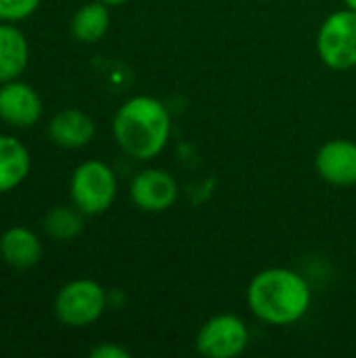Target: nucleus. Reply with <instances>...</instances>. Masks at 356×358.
Segmentation results:
<instances>
[{
  "instance_id": "obj_1",
  "label": "nucleus",
  "mask_w": 356,
  "mask_h": 358,
  "mask_svg": "<svg viewBox=\"0 0 356 358\" xmlns=\"http://www.w3.org/2000/svg\"><path fill=\"white\" fill-rule=\"evenodd\" d=\"M311 285L296 271L275 266L264 268L248 285V306L252 315L275 327L298 323L311 308Z\"/></svg>"
},
{
  "instance_id": "obj_2",
  "label": "nucleus",
  "mask_w": 356,
  "mask_h": 358,
  "mask_svg": "<svg viewBox=\"0 0 356 358\" xmlns=\"http://www.w3.org/2000/svg\"><path fill=\"white\" fill-rule=\"evenodd\" d=\"M111 128L118 147L128 157L147 162L166 149L172 132V117L159 99L138 94L115 111Z\"/></svg>"
},
{
  "instance_id": "obj_3",
  "label": "nucleus",
  "mask_w": 356,
  "mask_h": 358,
  "mask_svg": "<svg viewBox=\"0 0 356 358\" xmlns=\"http://www.w3.org/2000/svg\"><path fill=\"white\" fill-rule=\"evenodd\" d=\"M71 203L84 216L105 214L118 197V178L109 164L101 159L82 162L69 178Z\"/></svg>"
},
{
  "instance_id": "obj_4",
  "label": "nucleus",
  "mask_w": 356,
  "mask_h": 358,
  "mask_svg": "<svg viewBox=\"0 0 356 358\" xmlns=\"http://www.w3.org/2000/svg\"><path fill=\"white\" fill-rule=\"evenodd\" d=\"M109 304V296L101 283L92 279H73L65 283L52 302L55 317L69 329H84L94 325Z\"/></svg>"
},
{
  "instance_id": "obj_5",
  "label": "nucleus",
  "mask_w": 356,
  "mask_h": 358,
  "mask_svg": "<svg viewBox=\"0 0 356 358\" xmlns=\"http://www.w3.org/2000/svg\"><path fill=\"white\" fill-rule=\"evenodd\" d=\"M317 52L321 61L338 71L356 67V10L342 8L332 13L319 27Z\"/></svg>"
},
{
  "instance_id": "obj_6",
  "label": "nucleus",
  "mask_w": 356,
  "mask_h": 358,
  "mask_svg": "<svg viewBox=\"0 0 356 358\" xmlns=\"http://www.w3.org/2000/svg\"><path fill=\"white\" fill-rule=\"evenodd\" d=\"M250 344V329L237 315H216L208 319L195 338V348L206 358H235Z\"/></svg>"
},
{
  "instance_id": "obj_7",
  "label": "nucleus",
  "mask_w": 356,
  "mask_h": 358,
  "mask_svg": "<svg viewBox=\"0 0 356 358\" xmlns=\"http://www.w3.org/2000/svg\"><path fill=\"white\" fill-rule=\"evenodd\" d=\"M178 197V185L168 170L147 168L141 170L130 182V199L132 203L151 214L166 212L174 206Z\"/></svg>"
},
{
  "instance_id": "obj_8",
  "label": "nucleus",
  "mask_w": 356,
  "mask_h": 358,
  "mask_svg": "<svg viewBox=\"0 0 356 358\" xmlns=\"http://www.w3.org/2000/svg\"><path fill=\"white\" fill-rule=\"evenodd\" d=\"M44 103L38 90L21 80L0 84V120L13 128H34L42 120Z\"/></svg>"
},
{
  "instance_id": "obj_9",
  "label": "nucleus",
  "mask_w": 356,
  "mask_h": 358,
  "mask_svg": "<svg viewBox=\"0 0 356 358\" xmlns=\"http://www.w3.org/2000/svg\"><path fill=\"white\" fill-rule=\"evenodd\" d=\"M315 168L334 187L356 185V143L348 138L327 141L315 157Z\"/></svg>"
},
{
  "instance_id": "obj_10",
  "label": "nucleus",
  "mask_w": 356,
  "mask_h": 358,
  "mask_svg": "<svg viewBox=\"0 0 356 358\" xmlns=\"http://www.w3.org/2000/svg\"><path fill=\"white\" fill-rule=\"evenodd\" d=\"M97 134L94 120L82 109H61L48 122V138L61 149H82Z\"/></svg>"
},
{
  "instance_id": "obj_11",
  "label": "nucleus",
  "mask_w": 356,
  "mask_h": 358,
  "mask_svg": "<svg viewBox=\"0 0 356 358\" xmlns=\"http://www.w3.org/2000/svg\"><path fill=\"white\" fill-rule=\"evenodd\" d=\"M42 254L40 237L27 227H8L0 235V258L17 271L34 268L42 260Z\"/></svg>"
},
{
  "instance_id": "obj_12",
  "label": "nucleus",
  "mask_w": 356,
  "mask_h": 358,
  "mask_svg": "<svg viewBox=\"0 0 356 358\" xmlns=\"http://www.w3.org/2000/svg\"><path fill=\"white\" fill-rule=\"evenodd\" d=\"M31 170L29 149L10 134H0V195L21 187Z\"/></svg>"
},
{
  "instance_id": "obj_13",
  "label": "nucleus",
  "mask_w": 356,
  "mask_h": 358,
  "mask_svg": "<svg viewBox=\"0 0 356 358\" xmlns=\"http://www.w3.org/2000/svg\"><path fill=\"white\" fill-rule=\"evenodd\" d=\"M29 65L27 36L15 25L0 21V84L19 80Z\"/></svg>"
},
{
  "instance_id": "obj_14",
  "label": "nucleus",
  "mask_w": 356,
  "mask_h": 358,
  "mask_svg": "<svg viewBox=\"0 0 356 358\" xmlns=\"http://www.w3.org/2000/svg\"><path fill=\"white\" fill-rule=\"evenodd\" d=\"M109 23H111V15L105 2L101 0L86 2L76 10L71 19V36L82 44H94L107 34Z\"/></svg>"
},
{
  "instance_id": "obj_15",
  "label": "nucleus",
  "mask_w": 356,
  "mask_h": 358,
  "mask_svg": "<svg viewBox=\"0 0 356 358\" xmlns=\"http://www.w3.org/2000/svg\"><path fill=\"white\" fill-rule=\"evenodd\" d=\"M44 233L55 241H71L84 231V214L71 206H57L42 218Z\"/></svg>"
},
{
  "instance_id": "obj_16",
  "label": "nucleus",
  "mask_w": 356,
  "mask_h": 358,
  "mask_svg": "<svg viewBox=\"0 0 356 358\" xmlns=\"http://www.w3.org/2000/svg\"><path fill=\"white\" fill-rule=\"evenodd\" d=\"M42 0H0V21L19 23L29 19Z\"/></svg>"
},
{
  "instance_id": "obj_17",
  "label": "nucleus",
  "mask_w": 356,
  "mask_h": 358,
  "mask_svg": "<svg viewBox=\"0 0 356 358\" xmlns=\"http://www.w3.org/2000/svg\"><path fill=\"white\" fill-rule=\"evenodd\" d=\"M90 358H130V352L120 344L105 342V344H99L90 350Z\"/></svg>"
},
{
  "instance_id": "obj_18",
  "label": "nucleus",
  "mask_w": 356,
  "mask_h": 358,
  "mask_svg": "<svg viewBox=\"0 0 356 358\" xmlns=\"http://www.w3.org/2000/svg\"><path fill=\"white\" fill-rule=\"evenodd\" d=\"M101 2H105L107 6H120V4H126L128 0H101Z\"/></svg>"
},
{
  "instance_id": "obj_19",
  "label": "nucleus",
  "mask_w": 356,
  "mask_h": 358,
  "mask_svg": "<svg viewBox=\"0 0 356 358\" xmlns=\"http://www.w3.org/2000/svg\"><path fill=\"white\" fill-rule=\"evenodd\" d=\"M344 4H346L348 8H353V10H356V0H344Z\"/></svg>"
}]
</instances>
